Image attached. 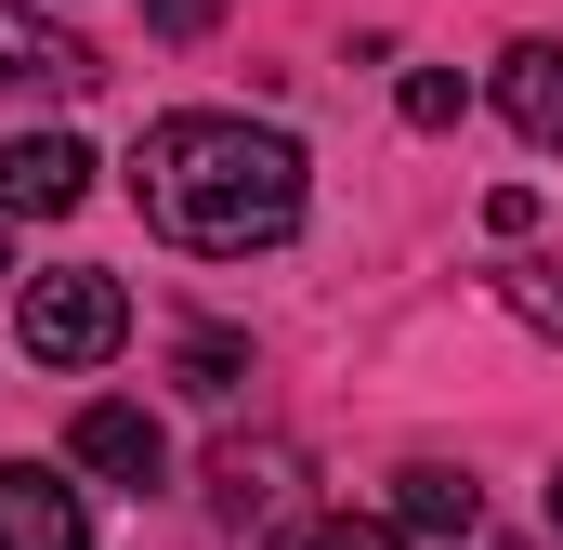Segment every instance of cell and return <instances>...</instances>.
I'll return each instance as SVG.
<instances>
[{
    "label": "cell",
    "mask_w": 563,
    "mask_h": 550,
    "mask_svg": "<svg viewBox=\"0 0 563 550\" xmlns=\"http://www.w3.org/2000/svg\"><path fill=\"white\" fill-rule=\"evenodd\" d=\"M132 197H144V223H157L170 250H197V263H250V250H288V237H301L314 170H301V144L263 132V119H210V106H184V119L144 132Z\"/></svg>",
    "instance_id": "1"
},
{
    "label": "cell",
    "mask_w": 563,
    "mask_h": 550,
    "mask_svg": "<svg viewBox=\"0 0 563 550\" xmlns=\"http://www.w3.org/2000/svg\"><path fill=\"white\" fill-rule=\"evenodd\" d=\"M13 341H26L40 367H106V354L132 341V288H119V275H92V263L26 275V301H13Z\"/></svg>",
    "instance_id": "2"
},
{
    "label": "cell",
    "mask_w": 563,
    "mask_h": 550,
    "mask_svg": "<svg viewBox=\"0 0 563 550\" xmlns=\"http://www.w3.org/2000/svg\"><path fill=\"white\" fill-rule=\"evenodd\" d=\"M92 197V144L79 132H13L0 144V223H66Z\"/></svg>",
    "instance_id": "3"
},
{
    "label": "cell",
    "mask_w": 563,
    "mask_h": 550,
    "mask_svg": "<svg viewBox=\"0 0 563 550\" xmlns=\"http://www.w3.org/2000/svg\"><path fill=\"white\" fill-rule=\"evenodd\" d=\"M210 512H223L236 538H288V525H301V459H288V446H250V432H236V446L210 459Z\"/></svg>",
    "instance_id": "4"
},
{
    "label": "cell",
    "mask_w": 563,
    "mask_h": 550,
    "mask_svg": "<svg viewBox=\"0 0 563 550\" xmlns=\"http://www.w3.org/2000/svg\"><path fill=\"white\" fill-rule=\"evenodd\" d=\"M106 79V53L79 40V26H53V13H26V0H0V92H92Z\"/></svg>",
    "instance_id": "5"
},
{
    "label": "cell",
    "mask_w": 563,
    "mask_h": 550,
    "mask_svg": "<svg viewBox=\"0 0 563 550\" xmlns=\"http://www.w3.org/2000/svg\"><path fill=\"white\" fill-rule=\"evenodd\" d=\"M0 550H92L79 485H66V472H40V459H13V472H0Z\"/></svg>",
    "instance_id": "6"
},
{
    "label": "cell",
    "mask_w": 563,
    "mask_h": 550,
    "mask_svg": "<svg viewBox=\"0 0 563 550\" xmlns=\"http://www.w3.org/2000/svg\"><path fill=\"white\" fill-rule=\"evenodd\" d=\"M394 538H485V485L472 472H445V459H407L394 472Z\"/></svg>",
    "instance_id": "7"
},
{
    "label": "cell",
    "mask_w": 563,
    "mask_h": 550,
    "mask_svg": "<svg viewBox=\"0 0 563 550\" xmlns=\"http://www.w3.org/2000/svg\"><path fill=\"white\" fill-rule=\"evenodd\" d=\"M66 446H79V472H106V485H157V472H170V432H157L144 407H119V394H106V407H79Z\"/></svg>",
    "instance_id": "8"
},
{
    "label": "cell",
    "mask_w": 563,
    "mask_h": 550,
    "mask_svg": "<svg viewBox=\"0 0 563 550\" xmlns=\"http://www.w3.org/2000/svg\"><path fill=\"white\" fill-rule=\"evenodd\" d=\"M498 119L525 144H563V40H511L498 53Z\"/></svg>",
    "instance_id": "9"
},
{
    "label": "cell",
    "mask_w": 563,
    "mask_h": 550,
    "mask_svg": "<svg viewBox=\"0 0 563 550\" xmlns=\"http://www.w3.org/2000/svg\"><path fill=\"white\" fill-rule=\"evenodd\" d=\"M498 301H511L525 328H551V341H563V263H525V275H498Z\"/></svg>",
    "instance_id": "10"
},
{
    "label": "cell",
    "mask_w": 563,
    "mask_h": 550,
    "mask_svg": "<svg viewBox=\"0 0 563 550\" xmlns=\"http://www.w3.org/2000/svg\"><path fill=\"white\" fill-rule=\"evenodd\" d=\"M236 367H250L236 328H197V341H184V381H197V394H236Z\"/></svg>",
    "instance_id": "11"
},
{
    "label": "cell",
    "mask_w": 563,
    "mask_h": 550,
    "mask_svg": "<svg viewBox=\"0 0 563 550\" xmlns=\"http://www.w3.org/2000/svg\"><path fill=\"white\" fill-rule=\"evenodd\" d=\"M301 550H407V538H394V512H380V525L341 512V525H301Z\"/></svg>",
    "instance_id": "12"
},
{
    "label": "cell",
    "mask_w": 563,
    "mask_h": 550,
    "mask_svg": "<svg viewBox=\"0 0 563 550\" xmlns=\"http://www.w3.org/2000/svg\"><path fill=\"white\" fill-rule=\"evenodd\" d=\"M407 119H420V132H445V119H459V79H445V66H420V79H407Z\"/></svg>",
    "instance_id": "13"
},
{
    "label": "cell",
    "mask_w": 563,
    "mask_h": 550,
    "mask_svg": "<svg viewBox=\"0 0 563 550\" xmlns=\"http://www.w3.org/2000/svg\"><path fill=\"white\" fill-rule=\"evenodd\" d=\"M210 13H223V0H144V26H170V40H184V26H210Z\"/></svg>",
    "instance_id": "14"
},
{
    "label": "cell",
    "mask_w": 563,
    "mask_h": 550,
    "mask_svg": "<svg viewBox=\"0 0 563 550\" xmlns=\"http://www.w3.org/2000/svg\"><path fill=\"white\" fill-rule=\"evenodd\" d=\"M551 538H563V472H551Z\"/></svg>",
    "instance_id": "15"
}]
</instances>
